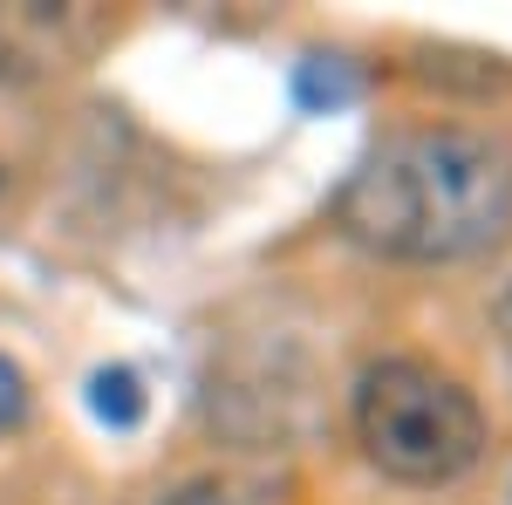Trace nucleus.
<instances>
[{
  "label": "nucleus",
  "mask_w": 512,
  "mask_h": 505,
  "mask_svg": "<svg viewBox=\"0 0 512 505\" xmlns=\"http://www.w3.org/2000/svg\"><path fill=\"white\" fill-rule=\"evenodd\" d=\"M342 226L390 260H465L512 226V157L478 130H410L342 185Z\"/></svg>",
  "instance_id": "obj_1"
},
{
  "label": "nucleus",
  "mask_w": 512,
  "mask_h": 505,
  "mask_svg": "<svg viewBox=\"0 0 512 505\" xmlns=\"http://www.w3.org/2000/svg\"><path fill=\"white\" fill-rule=\"evenodd\" d=\"M355 430L369 458L403 485H444L472 471L485 444L478 403L424 362H376L355 389Z\"/></svg>",
  "instance_id": "obj_2"
},
{
  "label": "nucleus",
  "mask_w": 512,
  "mask_h": 505,
  "mask_svg": "<svg viewBox=\"0 0 512 505\" xmlns=\"http://www.w3.org/2000/svg\"><path fill=\"white\" fill-rule=\"evenodd\" d=\"M89 410H96L103 424L130 430L137 417H144V389H137V376H130V369H103V376L89 383Z\"/></svg>",
  "instance_id": "obj_3"
},
{
  "label": "nucleus",
  "mask_w": 512,
  "mask_h": 505,
  "mask_svg": "<svg viewBox=\"0 0 512 505\" xmlns=\"http://www.w3.org/2000/svg\"><path fill=\"white\" fill-rule=\"evenodd\" d=\"M164 505H260L239 478H192V485H178Z\"/></svg>",
  "instance_id": "obj_4"
},
{
  "label": "nucleus",
  "mask_w": 512,
  "mask_h": 505,
  "mask_svg": "<svg viewBox=\"0 0 512 505\" xmlns=\"http://www.w3.org/2000/svg\"><path fill=\"white\" fill-rule=\"evenodd\" d=\"M21 410H28L21 369H14V362H0V430H14V424H21Z\"/></svg>",
  "instance_id": "obj_5"
},
{
  "label": "nucleus",
  "mask_w": 512,
  "mask_h": 505,
  "mask_svg": "<svg viewBox=\"0 0 512 505\" xmlns=\"http://www.w3.org/2000/svg\"><path fill=\"white\" fill-rule=\"evenodd\" d=\"M499 342H506V355H512V287L499 294Z\"/></svg>",
  "instance_id": "obj_6"
}]
</instances>
